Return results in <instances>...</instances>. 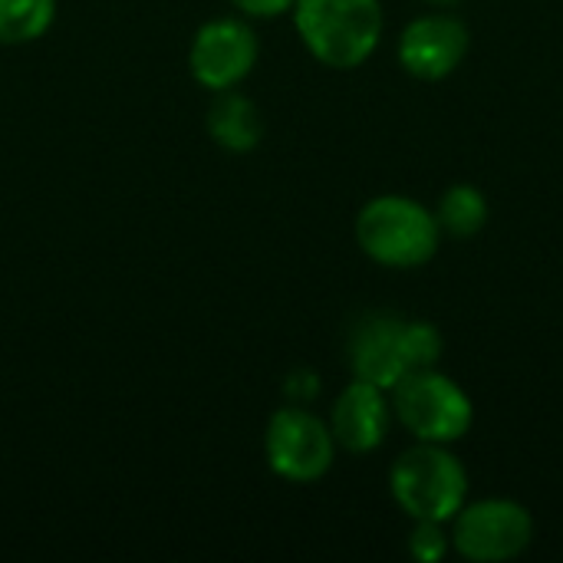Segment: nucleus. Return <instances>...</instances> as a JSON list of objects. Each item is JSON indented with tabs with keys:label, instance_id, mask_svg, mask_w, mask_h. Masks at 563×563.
Here are the masks:
<instances>
[{
	"label": "nucleus",
	"instance_id": "obj_1",
	"mask_svg": "<svg viewBox=\"0 0 563 563\" xmlns=\"http://www.w3.org/2000/svg\"><path fill=\"white\" fill-rule=\"evenodd\" d=\"M290 13L310 56L330 69L363 66L383 36L379 0H294Z\"/></svg>",
	"mask_w": 563,
	"mask_h": 563
},
{
	"label": "nucleus",
	"instance_id": "obj_2",
	"mask_svg": "<svg viewBox=\"0 0 563 563\" xmlns=\"http://www.w3.org/2000/svg\"><path fill=\"white\" fill-rule=\"evenodd\" d=\"M435 214L406 195H379L356 214V244L383 267H422L439 251Z\"/></svg>",
	"mask_w": 563,
	"mask_h": 563
},
{
	"label": "nucleus",
	"instance_id": "obj_3",
	"mask_svg": "<svg viewBox=\"0 0 563 563\" xmlns=\"http://www.w3.org/2000/svg\"><path fill=\"white\" fill-rule=\"evenodd\" d=\"M389 492L412 521L449 525L468 498V472L445 445L419 442L396 459Z\"/></svg>",
	"mask_w": 563,
	"mask_h": 563
},
{
	"label": "nucleus",
	"instance_id": "obj_4",
	"mask_svg": "<svg viewBox=\"0 0 563 563\" xmlns=\"http://www.w3.org/2000/svg\"><path fill=\"white\" fill-rule=\"evenodd\" d=\"M393 416L419 439V442H435V445H452L468 435L475 409L468 393L452 383L449 376L429 369L406 373L393 389H389Z\"/></svg>",
	"mask_w": 563,
	"mask_h": 563
},
{
	"label": "nucleus",
	"instance_id": "obj_5",
	"mask_svg": "<svg viewBox=\"0 0 563 563\" xmlns=\"http://www.w3.org/2000/svg\"><path fill=\"white\" fill-rule=\"evenodd\" d=\"M264 459L271 472L290 485L320 482L336 459V439L330 422L303 406H284L271 416L264 432Z\"/></svg>",
	"mask_w": 563,
	"mask_h": 563
},
{
	"label": "nucleus",
	"instance_id": "obj_6",
	"mask_svg": "<svg viewBox=\"0 0 563 563\" xmlns=\"http://www.w3.org/2000/svg\"><path fill=\"white\" fill-rule=\"evenodd\" d=\"M452 548L472 563H505L521 558L534 538V518L525 505L488 498L462 505L452 518Z\"/></svg>",
	"mask_w": 563,
	"mask_h": 563
},
{
	"label": "nucleus",
	"instance_id": "obj_7",
	"mask_svg": "<svg viewBox=\"0 0 563 563\" xmlns=\"http://www.w3.org/2000/svg\"><path fill=\"white\" fill-rule=\"evenodd\" d=\"M257 33L241 16H214L198 26L188 46V69L208 92L238 89L257 66Z\"/></svg>",
	"mask_w": 563,
	"mask_h": 563
},
{
	"label": "nucleus",
	"instance_id": "obj_8",
	"mask_svg": "<svg viewBox=\"0 0 563 563\" xmlns=\"http://www.w3.org/2000/svg\"><path fill=\"white\" fill-rule=\"evenodd\" d=\"M346 360L356 379L389 393L406 373H412L406 356V320L396 313H366L350 330Z\"/></svg>",
	"mask_w": 563,
	"mask_h": 563
},
{
	"label": "nucleus",
	"instance_id": "obj_9",
	"mask_svg": "<svg viewBox=\"0 0 563 563\" xmlns=\"http://www.w3.org/2000/svg\"><path fill=\"white\" fill-rule=\"evenodd\" d=\"M468 53V26L452 13L416 16L399 36V63L416 79H445Z\"/></svg>",
	"mask_w": 563,
	"mask_h": 563
},
{
	"label": "nucleus",
	"instance_id": "obj_10",
	"mask_svg": "<svg viewBox=\"0 0 563 563\" xmlns=\"http://www.w3.org/2000/svg\"><path fill=\"white\" fill-rule=\"evenodd\" d=\"M389 422H393V402L386 389L366 379H353L336 396L330 412V432L336 439V449H346L353 455L376 452L386 442Z\"/></svg>",
	"mask_w": 563,
	"mask_h": 563
},
{
	"label": "nucleus",
	"instance_id": "obj_11",
	"mask_svg": "<svg viewBox=\"0 0 563 563\" xmlns=\"http://www.w3.org/2000/svg\"><path fill=\"white\" fill-rule=\"evenodd\" d=\"M205 129L218 148L244 155L261 145L264 115L254 106V99H247L238 89H224V92H214V102L208 106V115H205Z\"/></svg>",
	"mask_w": 563,
	"mask_h": 563
},
{
	"label": "nucleus",
	"instance_id": "obj_12",
	"mask_svg": "<svg viewBox=\"0 0 563 563\" xmlns=\"http://www.w3.org/2000/svg\"><path fill=\"white\" fill-rule=\"evenodd\" d=\"M53 20L56 0H0V43H33L53 26Z\"/></svg>",
	"mask_w": 563,
	"mask_h": 563
},
{
	"label": "nucleus",
	"instance_id": "obj_13",
	"mask_svg": "<svg viewBox=\"0 0 563 563\" xmlns=\"http://www.w3.org/2000/svg\"><path fill=\"white\" fill-rule=\"evenodd\" d=\"M435 221L452 238H472L488 224V201L475 185H452L439 201Z\"/></svg>",
	"mask_w": 563,
	"mask_h": 563
},
{
	"label": "nucleus",
	"instance_id": "obj_14",
	"mask_svg": "<svg viewBox=\"0 0 563 563\" xmlns=\"http://www.w3.org/2000/svg\"><path fill=\"white\" fill-rule=\"evenodd\" d=\"M452 548V538L442 531L439 521H416V531L409 538V554L422 563L442 561Z\"/></svg>",
	"mask_w": 563,
	"mask_h": 563
},
{
	"label": "nucleus",
	"instance_id": "obj_15",
	"mask_svg": "<svg viewBox=\"0 0 563 563\" xmlns=\"http://www.w3.org/2000/svg\"><path fill=\"white\" fill-rule=\"evenodd\" d=\"M247 20H277L294 10V0H228Z\"/></svg>",
	"mask_w": 563,
	"mask_h": 563
},
{
	"label": "nucleus",
	"instance_id": "obj_16",
	"mask_svg": "<svg viewBox=\"0 0 563 563\" xmlns=\"http://www.w3.org/2000/svg\"><path fill=\"white\" fill-rule=\"evenodd\" d=\"M426 3H432V7H452V3H459V0H426Z\"/></svg>",
	"mask_w": 563,
	"mask_h": 563
}]
</instances>
